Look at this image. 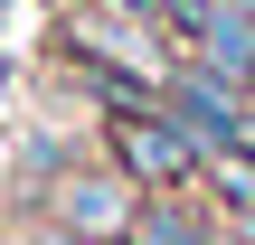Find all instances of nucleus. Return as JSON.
Here are the masks:
<instances>
[{"label": "nucleus", "mask_w": 255, "mask_h": 245, "mask_svg": "<svg viewBox=\"0 0 255 245\" xmlns=\"http://www.w3.org/2000/svg\"><path fill=\"white\" fill-rule=\"evenodd\" d=\"M114 161H123V179H151V189H170V179H189L199 142H189L170 113H151V104H114Z\"/></svg>", "instance_id": "obj_1"}, {"label": "nucleus", "mask_w": 255, "mask_h": 245, "mask_svg": "<svg viewBox=\"0 0 255 245\" xmlns=\"http://www.w3.org/2000/svg\"><path fill=\"white\" fill-rule=\"evenodd\" d=\"M57 227L85 236V245L132 236V189H123V170H76V179L57 189Z\"/></svg>", "instance_id": "obj_2"}, {"label": "nucleus", "mask_w": 255, "mask_h": 245, "mask_svg": "<svg viewBox=\"0 0 255 245\" xmlns=\"http://www.w3.org/2000/svg\"><path fill=\"white\" fill-rule=\"evenodd\" d=\"M114 9H123V19H161L170 0H114Z\"/></svg>", "instance_id": "obj_3"}, {"label": "nucleus", "mask_w": 255, "mask_h": 245, "mask_svg": "<svg viewBox=\"0 0 255 245\" xmlns=\"http://www.w3.org/2000/svg\"><path fill=\"white\" fill-rule=\"evenodd\" d=\"M237 151H255V113H246V123H237Z\"/></svg>", "instance_id": "obj_4"}, {"label": "nucleus", "mask_w": 255, "mask_h": 245, "mask_svg": "<svg viewBox=\"0 0 255 245\" xmlns=\"http://www.w3.org/2000/svg\"><path fill=\"white\" fill-rule=\"evenodd\" d=\"M38 245H85V236H66V227H47V236H38Z\"/></svg>", "instance_id": "obj_5"}]
</instances>
